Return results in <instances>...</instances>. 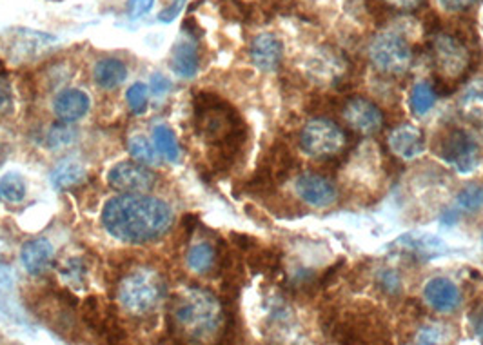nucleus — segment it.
<instances>
[{"label": "nucleus", "mask_w": 483, "mask_h": 345, "mask_svg": "<svg viewBox=\"0 0 483 345\" xmlns=\"http://www.w3.org/2000/svg\"><path fill=\"white\" fill-rule=\"evenodd\" d=\"M6 156H8V147H6V145H3V144H0V165L5 163Z\"/></svg>", "instance_id": "obj_46"}, {"label": "nucleus", "mask_w": 483, "mask_h": 345, "mask_svg": "<svg viewBox=\"0 0 483 345\" xmlns=\"http://www.w3.org/2000/svg\"><path fill=\"white\" fill-rule=\"evenodd\" d=\"M86 179V169L77 160H64L52 172V182L57 190H70Z\"/></svg>", "instance_id": "obj_23"}, {"label": "nucleus", "mask_w": 483, "mask_h": 345, "mask_svg": "<svg viewBox=\"0 0 483 345\" xmlns=\"http://www.w3.org/2000/svg\"><path fill=\"white\" fill-rule=\"evenodd\" d=\"M129 153L142 163H158L156 147L144 136H135L129 140Z\"/></svg>", "instance_id": "obj_32"}, {"label": "nucleus", "mask_w": 483, "mask_h": 345, "mask_svg": "<svg viewBox=\"0 0 483 345\" xmlns=\"http://www.w3.org/2000/svg\"><path fill=\"white\" fill-rule=\"evenodd\" d=\"M438 156L458 172H472L479 163V145L463 129H449L440 136Z\"/></svg>", "instance_id": "obj_8"}, {"label": "nucleus", "mask_w": 483, "mask_h": 345, "mask_svg": "<svg viewBox=\"0 0 483 345\" xmlns=\"http://www.w3.org/2000/svg\"><path fill=\"white\" fill-rule=\"evenodd\" d=\"M147 93H149V89L142 82H137L128 89L126 98H128V104H129L133 113H137V115L146 113V109H147Z\"/></svg>", "instance_id": "obj_36"}, {"label": "nucleus", "mask_w": 483, "mask_h": 345, "mask_svg": "<svg viewBox=\"0 0 483 345\" xmlns=\"http://www.w3.org/2000/svg\"><path fill=\"white\" fill-rule=\"evenodd\" d=\"M220 300L204 289H185L175 294L169 309V323L176 336L189 341H204L223 327Z\"/></svg>", "instance_id": "obj_3"}, {"label": "nucleus", "mask_w": 483, "mask_h": 345, "mask_svg": "<svg viewBox=\"0 0 483 345\" xmlns=\"http://www.w3.org/2000/svg\"><path fill=\"white\" fill-rule=\"evenodd\" d=\"M102 224L117 240L128 244H147L169 231L173 224V211L160 199L142 193H126L106 204Z\"/></svg>", "instance_id": "obj_2"}, {"label": "nucleus", "mask_w": 483, "mask_h": 345, "mask_svg": "<svg viewBox=\"0 0 483 345\" xmlns=\"http://www.w3.org/2000/svg\"><path fill=\"white\" fill-rule=\"evenodd\" d=\"M75 138H77V131L70 126V122H61V124H55L52 127L48 142L52 147L61 149V147H66L71 142H75Z\"/></svg>", "instance_id": "obj_34"}, {"label": "nucleus", "mask_w": 483, "mask_h": 345, "mask_svg": "<svg viewBox=\"0 0 483 345\" xmlns=\"http://www.w3.org/2000/svg\"><path fill=\"white\" fill-rule=\"evenodd\" d=\"M169 89H171V82H169V79H166V77L160 75V73H155V75L151 77V93H153L155 97H162V95H166Z\"/></svg>", "instance_id": "obj_42"}, {"label": "nucleus", "mask_w": 483, "mask_h": 345, "mask_svg": "<svg viewBox=\"0 0 483 345\" xmlns=\"http://www.w3.org/2000/svg\"><path fill=\"white\" fill-rule=\"evenodd\" d=\"M389 147L403 160H412L425 151V136L420 127L403 124L389 135Z\"/></svg>", "instance_id": "obj_16"}, {"label": "nucleus", "mask_w": 483, "mask_h": 345, "mask_svg": "<svg viewBox=\"0 0 483 345\" xmlns=\"http://www.w3.org/2000/svg\"><path fill=\"white\" fill-rule=\"evenodd\" d=\"M384 5H387L393 10H400V12H414L418 8H421L423 0H382Z\"/></svg>", "instance_id": "obj_41"}, {"label": "nucleus", "mask_w": 483, "mask_h": 345, "mask_svg": "<svg viewBox=\"0 0 483 345\" xmlns=\"http://www.w3.org/2000/svg\"><path fill=\"white\" fill-rule=\"evenodd\" d=\"M376 284H378V289L387 294V296H396L402 293L403 285H402V278L396 271L393 269H384L376 275Z\"/></svg>", "instance_id": "obj_35"}, {"label": "nucleus", "mask_w": 483, "mask_h": 345, "mask_svg": "<svg viewBox=\"0 0 483 345\" xmlns=\"http://www.w3.org/2000/svg\"><path fill=\"white\" fill-rule=\"evenodd\" d=\"M0 190H3V195L8 202H21L26 197V184L19 172H8V175L3 177L0 181Z\"/></svg>", "instance_id": "obj_31"}, {"label": "nucleus", "mask_w": 483, "mask_h": 345, "mask_svg": "<svg viewBox=\"0 0 483 345\" xmlns=\"http://www.w3.org/2000/svg\"><path fill=\"white\" fill-rule=\"evenodd\" d=\"M280 255L275 249H257L250 256V266L255 273L275 275L280 269Z\"/></svg>", "instance_id": "obj_29"}, {"label": "nucleus", "mask_w": 483, "mask_h": 345, "mask_svg": "<svg viewBox=\"0 0 483 345\" xmlns=\"http://www.w3.org/2000/svg\"><path fill=\"white\" fill-rule=\"evenodd\" d=\"M108 312L109 309H102V303L97 296H88L82 303V320L84 323L93 329L95 332L102 334V329H104V323H106V318H108Z\"/></svg>", "instance_id": "obj_27"}, {"label": "nucleus", "mask_w": 483, "mask_h": 345, "mask_svg": "<svg viewBox=\"0 0 483 345\" xmlns=\"http://www.w3.org/2000/svg\"><path fill=\"white\" fill-rule=\"evenodd\" d=\"M184 5H185V0H173V5H169L166 10L160 12L158 21L160 23H166V24L173 23L180 15V12L184 10Z\"/></svg>", "instance_id": "obj_40"}, {"label": "nucleus", "mask_w": 483, "mask_h": 345, "mask_svg": "<svg viewBox=\"0 0 483 345\" xmlns=\"http://www.w3.org/2000/svg\"><path fill=\"white\" fill-rule=\"evenodd\" d=\"M187 266L198 275L209 273L216 266V251L211 244L200 242L187 251Z\"/></svg>", "instance_id": "obj_24"}, {"label": "nucleus", "mask_w": 483, "mask_h": 345, "mask_svg": "<svg viewBox=\"0 0 483 345\" xmlns=\"http://www.w3.org/2000/svg\"><path fill=\"white\" fill-rule=\"evenodd\" d=\"M297 195L313 208H329L336 202V188L318 172H302L295 182Z\"/></svg>", "instance_id": "obj_11"}, {"label": "nucleus", "mask_w": 483, "mask_h": 345, "mask_svg": "<svg viewBox=\"0 0 483 345\" xmlns=\"http://www.w3.org/2000/svg\"><path fill=\"white\" fill-rule=\"evenodd\" d=\"M182 30H184V32L187 33V37L193 39V41H198V39L204 35V30L198 26V23L194 21V17H187V19L184 21Z\"/></svg>", "instance_id": "obj_43"}, {"label": "nucleus", "mask_w": 483, "mask_h": 345, "mask_svg": "<svg viewBox=\"0 0 483 345\" xmlns=\"http://www.w3.org/2000/svg\"><path fill=\"white\" fill-rule=\"evenodd\" d=\"M232 242L238 249H244V251H251L255 246L253 238H250L248 235H240V233H232Z\"/></svg>", "instance_id": "obj_45"}, {"label": "nucleus", "mask_w": 483, "mask_h": 345, "mask_svg": "<svg viewBox=\"0 0 483 345\" xmlns=\"http://www.w3.org/2000/svg\"><path fill=\"white\" fill-rule=\"evenodd\" d=\"M46 42H55V37L46 35V33H37L33 30H15L12 33L10 53L15 59L26 61L37 55L41 48L46 46Z\"/></svg>", "instance_id": "obj_19"}, {"label": "nucleus", "mask_w": 483, "mask_h": 345, "mask_svg": "<svg viewBox=\"0 0 483 345\" xmlns=\"http://www.w3.org/2000/svg\"><path fill=\"white\" fill-rule=\"evenodd\" d=\"M470 323H472V329H474L476 336L483 341V305L478 307V309L470 314Z\"/></svg>", "instance_id": "obj_44"}, {"label": "nucleus", "mask_w": 483, "mask_h": 345, "mask_svg": "<svg viewBox=\"0 0 483 345\" xmlns=\"http://www.w3.org/2000/svg\"><path fill=\"white\" fill-rule=\"evenodd\" d=\"M436 98H438V93L431 82H418L411 89L409 104H411V109L414 111V115L425 117L434 107Z\"/></svg>", "instance_id": "obj_25"}, {"label": "nucleus", "mask_w": 483, "mask_h": 345, "mask_svg": "<svg viewBox=\"0 0 483 345\" xmlns=\"http://www.w3.org/2000/svg\"><path fill=\"white\" fill-rule=\"evenodd\" d=\"M14 109V93L12 84L6 79L3 62H0V115H8Z\"/></svg>", "instance_id": "obj_37"}, {"label": "nucleus", "mask_w": 483, "mask_h": 345, "mask_svg": "<svg viewBox=\"0 0 483 345\" xmlns=\"http://www.w3.org/2000/svg\"><path fill=\"white\" fill-rule=\"evenodd\" d=\"M53 109L62 122H77L90 111V97L80 89H66L57 95Z\"/></svg>", "instance_id": "obj_18"}, {"label": "nucleus", "mask_w": 483, "mask_h": 345, "mask_svg": "<svg viewBox=\"0 0 483 345\" xmlns=\"http://www.w3.org/2000/svg\"><path fill=\"white\" fill-rule=\"evenodd\" d=\"M194 129L211 147L209 160L216 171L229 169L248 140V127L236 109L218 95L204 91L194 97Z\"/></svg>", "instance_id": "obj_1"}, {"label": "nucleus", "mask_w": 483, "mask_h": 345, "mask_svg": "<svg viewBox=\"0 0 483 345\" xmlns=\"http://www.w3.org/2000/svg\"><path fill=\"white\" fill-rule=\"evenodd\" d=\"M200 66V57H198V48H196V41L187 39L178 42L173 48L171 53V70L184 79H191L196 75Z\"/></svg>", "instance_id": "obj_20"}, {"label": "nucleus", "mask_w": 483, "mask_h": 345, "mask_svg": "<svg viewBox=\"0 0 483 345\" xmlns=\"http://www.w3.org/2000/svg\"><path fill=\"white\" fill-rule=\"evenodd\" d=\"M264 172H268L270 179L279 186L286 182L291 172L297 169V156L291 153V149L286 144L277 142L270 153L266 154V160L259 165Z\"/></svg>", "instance_id": "obj_15"}, {"label": "nucleus", "mask_w": 483, "mask_h": 345, "mask_svg": "<svg viewBox=\"0 0 483 345\" xmlns=\"http://www.w3.org/2000/svg\"><path fill=\"white\" fill-rule=\"evenodd\" d=\"M21 260H23L24 269L30 275H33V276L43 275L50 267V264L53 260V246L46 238L30 240V242H26L23 246Z\"/></svg>", "instance_id": "obj_17"}, {"label": "nucleus", "mask_w": 483, "mask_h": 345, "mask_svg": "<svg viewBox=\"0 0 483 345\" xmlns=\"http://www.w3.org/2000/svg\"><path fill=\"white\" fill-rule=\"evenodd\" d=\"M5 199V195H3V190H0V200H3Z\"/></svg>", "instance_id": "obj_47"}, {"label": "nucleus", "mask_w": 483, "mask_h": 345, "mask_svg": "<svg viewBox=\"0 0 483 345\" xmlns=\"http://www.w3.org/2000/svg\"><path fill=\"white\" fill-rule=\"evenodd\" d=\"M164 296V278L151 267H137L118 284V302L133 316H147L155 312Z\"/></svg>", "instance_id": "obj_4"}, {"label": "nucleus", "mask_w": 483, "mask_h": 345, "mask_svg": "<svg viewBox=\"0 0 483 345\" xmlns=\"http://www.w3.org/2000/svg\"><path fill=\"white\" fill-rule=\"evenodd\" d=\"M86 262L82 258H70L62 267H61V276L62 280L73 287V289H82L86 282Z\"/></svg>", "instance_id": "obj_30"}, {"label": "nucleus", "mask_w": 483, "mask_h": 345, "mask_svg": "<svg viewBox=\"0 0 483 345\" xmlns=\"http://www.w3.org/2000/svg\"><path fill=\"white\" fill-rule=\"evenodd\" d=\"M344 129L329 118L309 120L300 133V147L313 158L338 154L346 147Z\"/></svg>", "instance_id": "obj_7"}, {"label": "nucleus", "mask_w": 483, "mask_h": 345, "mask_svg": "<svg viewBox=\"0 0 483 345\" xmlns=\"http://www.w3.org/2000/svg\"><path fill=\"white\" fill-rule=\"evenodd\" d=\"M250 55H251L253 64L260 71H275L282 62L284 46H282L280 39L275 37L273 33H260L251 42Z\"/></svg>", "instance_id": "obj_14"}, {"label": "nucleus", "mask_w": 483, "mask_h": 345, "mask_svg": "<svg viewBox=\"0 0 483 345\" xmlns=\"http://www.w3.org/2000/svg\"><path fill=\"white\" fill-rule=\"evenodd\" d=\"M108 182L113 190L124 193H146L156 184V175L138 162H120L108 172Z\"/></svg>", "instance_id": "obj_9"}, {"label": "nucleus", "mask_w": 483, "mask_h": 345, "mask_svg": "<svg viewBox=\"0 0 483 345\" xmlns=\"http://www.w3.org/2000/svg\"><path fill=\"white\" fill-rule=\"evenodd\" d=\"M483 208V186L470 184L463 188L454 202V210L458 213H476Z\"/></svg>", "instance_id": "obj_28"}, {"label": "nucleus", "mask_w": 483, "mask_h": 345, "mask_svg": "<svg viewBox=\"0 0 483 345\" xmlns=\"http://www.w3.org/2000/svg\"><path fill=\"white\" fill-rule=\"evenodd\" d=\"M481 246H483V233H481Z\"/></svg>", "instance_id": "obj_48"}, {"label": "nucleus", "mask_w": 483, "mask_h": 345, "mask_svg": "<svg viewBox=\"0 0 483 345\" xmlns=\"http://www.w3.org/2000/svg\"><path fill=\"white\" fill-rule=\"evenodd\" d=\"M423 296H425L427 305L432 307L434 311H440V312L454 311L461 300L458 285L452 280L443 278V276L429 280L425 284Z\"/></svg>", "instance_id": "obj_13"}, {"label": "nucleus", "mask_w": 483, "mask_h": 345, "mask_svg": "<svg viewBox=\"0 0 483 345\" xmlns=\"http://www.w3.org/2000/svg\"><path fill=\"white\" fill-rule=\"evenodd\" d=\"M342 117L351 129H355L362 135H373L384 127L382 109L374 102H371L364 97L349 98L344 104Z\"/></svg>", "instance_id": "obj_10"}, {"label": "nucleus", "mask_w": 483, "mask_h": 345, "mask_svg": "<svg viewBox=\"0 0 483 345\" xmlns=\"http://www.w3.org/2000/svg\"><path fill=\"white\" fill-rule=\"evenodd\" d=\"M369 59L380 73L402 75L412 64V50L400 33H380L369 46Z\"/></svg>", "instance_id": "obj_6"}, {"label": "nucleus", "mask_w": 483, "mask_h": 345, "mask_svg": "<svg viewBox=\"0 0 483 345\" xmlns=\"http://www.w3.org/2000/svg\"><path fill=\"white\" fill-rule=\"evenodd\" d=\"M220 15L231 23H244L250 19V8L242 0H220Z\"/></svg>", "instance_id": "obj_33"}, {"label": "nucleus", "mask_w": 483, "mask_h": 345, "mask_svg": "<svg viewBox=\"0 0 483 345\" xmlns=\"http://www.w3.org/2000/svg\"><path fill=\"white\" fill-rule=\"evenodd\" d=\"M155 5V0H128V15L131 19H140L142 15L149 14Z\"/></svg>", "instance_id": "obj_38"}, {"label": "nucleus", "mask_w": 483, "mask_h": 345, "mask_svg": "<svg viewBox=\"0 0 483 345\" xmlns=\"http://www.w3.org/2000/svg\"><path fill=\"white\" fill-rule=\"evenodd\" d=\"M93 77L100 88L115 89L117 86H120L126 80L128 68L118 59H104V61L97 62V66L93 70Z\"/></svg>", "instance_id": "obj_22"}, {"label": "nucleus", "mask_w": 483, "mask_h": 345, "mask_svg": "<svg viewBox=\"0 0 483 345\" xmlns=\"http://www.w3.org/2000/svg\"><path fill=\"white\" fill-rule=\"evenodd\" d=\"M459 115L470 124L483 127V79L470 82L458 102Z\"/></svg>", "instance_id": "obj_21"}, {"label": "nucleus", "mask_w": 483, "mask_h": 345, "mask_svg": "<svg viewBox=\"0 0 483 345\" xmlns=\"http://www.w3.org/2000/svg\"><path fill=\"white\" fill-rule=\"evenodd\" d=\"M479 0H440V5L443 6V10H447L449 14H461L470 10L472 6H476Z\"/></svg>", "instance_id": "obj_39"}, {"label": "nucleus", "mask_w": 483, "mask_h": 345, "mask_svg": "<svg viewBox=\"0 0 483 345\" xmlns=\"http://www.w3.org/2000/svg\"><path fill=\"white\" fill-rule=\"evenodd\" d=\"M394 247H398V251L418 256V258H436V256H443L449 253V246L432 235H423V233H407L402 235L398 240H394L393 244Z\"/></svg>", "instance_id": "obj_12"}, {"label": "nucleus", "mask_w": 483, "mask_h": 345, "mask_svg": "<svg viewBox=\"0 0 483 345\" xmlns=\"http://www.w3.org/2000/svg\"><path fill=\"white\" fill-rule=\"evenodd\" d=\"M153 140H155V147L156 151L167 160V162H176L180 156V149L176 144V138L173 135V131L167 126H158L153 131Z\"/></svg>", "instance_id": "obj_26"}, {"label": "nucleus", "mask_w": 483, "mask_h": 345, "mask_svg": "<svg viewBox=\"0 0 483 345\" xmlns=\"http://www.w3.org/2000/svg\"><path fill=\"white\" fill-rule=\"evenodd\" d=\"M431 61L441 80H458L470 71V50L454 33L438 32L431 42Z\"/></svg>", "instance_id": "obj_5"}]
</instances>
